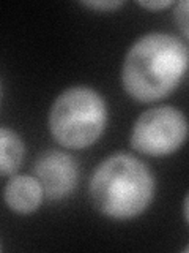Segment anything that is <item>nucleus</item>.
I'll use <instances>...</instances> for the list:
<instances>
[{"label": "nucleus", "mask_w": 189, "mask_h": 253, "mask_svg": "<svg viewBox=\"0 0 189 253\" xmlns=\"http://www.w3.org/2000/svg\"><path fill=\"white\" fill-rule=\"evenodd\" d=\"M188 44L164 32L140 37L128 49L122 67V84L131 98L152 103L180 85L188 70Z\"/></svg>", "instance_id": "obj_1"}, {"label": "nucleus", "mask_w": 189, "mask_h": 253, "mask_svg": "<svg viewBox=\"0 0 189 253\" xmlns=\"http://www.w3.org/2000/svg\"><path fill=\"white\" fill-rule=\"evenodd\" d=\"M156 180L148 166L129 154H115L93 171L89 193L99 213L112 220H131L152 204Z\"/></svg>", "instance_id": "obj_2"}, {"label": "nucleus", "mask_w": 189, "mask_h": 253, "mask_svg": "<svg viewBox=\"0 0 189 253\" xmlns=\"http://www.w3.org/2000/svg\"><path fill=\"white\" fill-rule=\"evenodd\" d=\"M47 124L60 146L74 150L90 147L106 130V100L89 85L69 87L54 100Z\"/></svg>", "instance_id": "obj_3"}, {"label": "nucleus", "mask_w": 189, "mask_h": 253, "mask_svg": "<svg viewBox=\"0 0 189 253\" xmlns=\"http://www.w3.org/2000/svg\"><path fill=\"white\" fill-rule=\"evenodd\" d=\"M188 121L175 106H155L137 117L131 130L134 150L150 157L170 155L185 144Z\"/></svg>", "instance_id": "obj_4"}, {"label": "nucleus", "mask_w": 189, "mask_h": 253, "mask_svg": "<svg viewBox=\"0 0 189 253\" xmlns=\"http://www.w3.org/2000/svg\"><path fill=\"white\" fill-rule=\"evenodd\" d=\"M79 163L73 155L59 149H49L36 158L33 177L39 182L44 198L62 201L74 192L79 182Z\"/></svg>", "instance_id": "obj_5"}, {"label": "nucleus", "mask_w": 189, "mask_h": 253, "mask_svg": "<svg viewBox=\"0 0 189 253\" xmlns=\"http://www.w3.org/2000/svg\"><path fill=\"white\" fill-rule=\"evenodd\" d=\"M43 200L44 192L39 182L27 174H13L3 188V201L8 209L21 215L38 211Z\"/></svg>", "instance_id": "obj_6"}, {"label": "nucleus", "mask_w": 189, "mask_h": 253, "mask_svg": "<svg viewBox=\"0 0 189 253\" xmlns=\"http://www.w3.org/2000/svg\"><path fill=\"white\" fill-rule=\"evenodd\" d=\"M26 157V144L18 133L0 126V176H13Z\"/></svg>", "instance_id": "obj_7"}, {"label": "nucleus", "mask_w": 189, "mask_h": 253, "mask_svg": "<svg viewBox=\"0 0 189 253\" xmlns=\"http://www.w3.org/2000/svg\"><path fill=\"white\" fill-rule=\"evenodd\" d=\"M173 16H175V21L181 29V34H183L185 38H188V2L186 0H181V2L175 5Z\"/></svg>", "instance_id": "obj_8"}, {"label": "nucleus", "mask_w": 189, "mask_h": 253, "mask_svg": "<svg viewBox=\"0 0 189 253\" xmlns=\"http://www.w3.org/2000/svg\"><path fill=\"white\" fill-rule=\"evenodd\" d=\"M81 5L96 11H114L117 8H120L123 2H120V0H93V2H81Z\"/></svg>", "instance_id": "obj_9"}, {"label": "nucleus", "mask_w": 189, "mask_h": 253, "mask_svg": "<svg viewBox=\"0 0 189 253\" xmlns=\"http://www.w3.org/2000/svg\"><path fill=\"white\" fill-rule=\"evenodd\" d=\"M140 6L147 8V10H164V8H169L172 5H175L172 2V0H152V2H148V0H145V2H139Z\"/></svg>", "instance_id": "obj_10"}, {"label": "nucleus", "mask_w": 189, "mask_h": 253, "mask_svg": "<svg viewBox=\"0 0 189 253\" xmlns=\"http://www.w3.org/2000/svg\"><path fill=\"white\" fill-rule=\"evenodd\" d=\"M0 249H2V247H0Z\"/></svg>", "instance_id": "obj_11"}]
</instances>
